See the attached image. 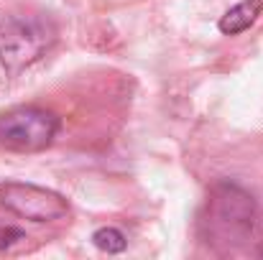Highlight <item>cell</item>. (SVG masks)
<instances>
[{"mask_svg": "<svg viewBox=\"0 0 263 260\" xmlns=\"http://www.w3.org/2000/svg\"><path fill=\"white\" fill-rule=\"evenodd\" d=\"M57 44V26L49 15H10L0 21V64L18 74L36 64Z\"/></svg>", "mask_w": 263, "mask_h": 260, "instance_id": "cell-1", "label": "cell"}, {"mask_svg": "<svg viewBox=\"0 0 263 260\" xmlns=\"http://www.w3.org/2000/svg\"><path fill=\"white\" fill-rule=\"evenodd\" d=\"M256 222V202L248 191L235 184H217L202 214V227L207 243L222 245H240Z\"/></svg>", "mask_w": 263, "mask_h": 260, "instance_id": "cell-2", "label": "cell"}, {"mask_svg": "<svg viewBox=\"0 0 263 260\" xmlns=\"http://www.w3.org/2000/svg\"><path fill=\"white\" fill-rule=\"evenodd\" d=\"M59 128L62 120L51 110L21 105L0 115V146L18 153H36L54 143Z\"/></svg>", "mask_w": 263, "mask_h": 260, "instance_id": "cell-3", "label": "cell"}, {"mask_svg": "<svg viewBox=\"0 0 263 260\" xmlns=\"http://www.w3.org/2000/svg\"><path fill=\"white\" fill-rule=\"evenodd\" d=\"M0 204L15 217L31 222H54L69 214V202L62 194L26 181L0 184Z\"/></svg>", "mask_w": 263, "mask_h": 260, "instance_id": "cell-4", "label": "cell"}, {"mask_svg": "<svg viewBox=\"0 0 263 260\" xmlns=\"http://www.w3.org/2000/svg\"><path fill=\"white\" fill-rule=\"evenodd\" d=\"M263 0H243L235 8H230L222 18H220V31L225 36H238L246 28H251L256 23V18L261 15Z\"/></svg>", "mask_w": 263, "mask_h": 260, "instance_id": "cell-5", "label": "cell"}, {"mask_svg": "<svg viewBox=\"0 0 263 260\" xmlns=\"http://www.w3.org/2000/svg\"><path fill=\"white\" fill-rule=\"evenodd\" d=\"M92 243H95V248H100L102 253H110V255L112 253H123L125 245H128L125 235L120 230H115V227H100L92 235Z\"/></svg>", "mask_w": 263, "mask_h": 260, "instance_id": "cell-6", "label": "cell"}, {"mask_svg": "<svg viewBox=\"0 0 263 260\" xmlns=\"http://www.w3.org/2000/svg\"><path fill=\"white\" fill-rule=\"evenodd\" d=\"M21 240H26V232L21 227H3L0 225V250H8Z\"/></svg>", "mask_w": 263, "mask_h": 260, "instance_id": "cell-7", "label": "cell"}]
</instances>
